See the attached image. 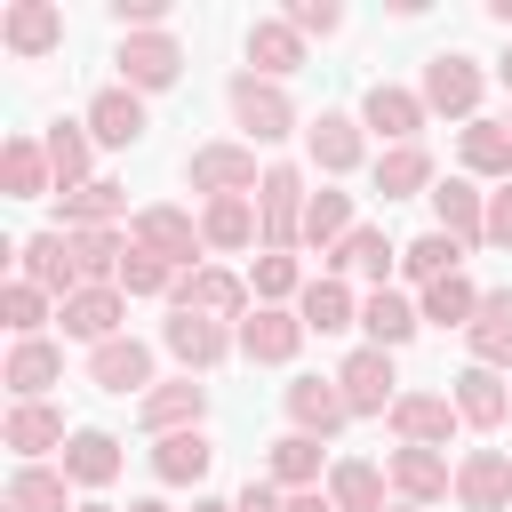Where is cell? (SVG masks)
Here are the masks:
<instances>
[{"label": "cell", "instance_id": "cell-3", "mask_svg": "<svg viewBox=\"0 0 512 512\" xmlns=\"http://www.w3.org/2000/svg\"><path fill=\"white\" fill-rule=\"evenodd\" d=\"M232 112H240V128H248L256 144H280V136L296 128L288 96H280L272 80H256V72H240V80H232Z\"/></svg>", "mask_w": 512, "mask_h": 512}, {"label": "cell", "instance_id": "cell-41", "mask_svg": "<svg viewBox=\"0 0 512 512\" xmlns=\"http://www.w3.org/2000/svg\"><path fill=\"white\" fill-rule=\"evenodd\" d=\"M296 24H248V64L256 72H296Z\"/></svg>", "mask_w": 512, "mask_h": 512}, {"label": "cell", "instance_id": "cell-13", "mask_svg": "<svg viewBox=\"0 0 512 512\" xmlns=\"http://www.w3.org/2000/svg\"><path fill=\"white\" fill-rule=\"evenodd\" d=\"M288 416H296V432H312V440H328L352 408H344V392L336 384H320V376H304V384H288Z\"/></svg>", "mask_w": 512, "mask_h": 512}, {"label": "cell", "instance_id": "cell-32", "mask_svg": "<svg viewBox=\"0 0 512 512\" xmlns=\"http://www.w3.org/2000/svg\"><path fill=\"white\" fill-rule=\"evenodd\" d=\"M208 456H216V448H208L200 432H168V440L152 448V472H160L168 488H184V480H200V472H208Z\"/></svg>", "mask_w": 512, "mask_h": 512}, {"label": "cell", "instance_id": "cell-48", "mask_svg": "<svg viewBox=\"0 0 512 512\" xmlns=\"http://www.w3.org/2000/svg\"><path fill=\"white\" fill-rule=\"evenodd\" d=\"M72 256H80V272H120L128 248H120L112 232H72Z\"/></svg>", "mask_w": 512, "mask_h": 512}, {"label": "cell", "instance_id": "cell-39", "mask_svg": "<svg viewBox=\"0 0 512 512\" xmlns=\"http://www.w3.org/2000/svg\"><path fill=\"white\" fill-rule=\"evenodd\" d=\"M464 168H480V176H512V128L472 120V128H464Z\"/></svg>", "mask_w": 512, "mask_h": 512}, {"label": "cell", "instance_id": "cell-44", "mask_svg": "<svg viewBox=\"0 0 512 512\" xmlns=\"http://www.w3.org/2000/svg\"><path fill=\"white\" fill-rule=\"evenodd\" d=\"M112 288H120V296H160V288H176V272H168L152 248H128L120 272H112Z\"/></svg>", "mask_w": 512, "mask_h": 512}, {"label": "cell", "instance_id": "cell-18", "mask_svg": "<svg viewBox=\"0 0 512 512\" xmlns=\"http://www.w3.org/2000/svg\"><path fill=\"white\" fill-rule=\"evenodd\" d=\"M464 336H472V352H480V368H496V360H512V288H488V296H480V320H472Z\"/></svg>", "mask_w": 512, "mask_h": 512}, {"label": "cell", "instance_id": "cell-57", "mask_svg": "<svg viewBox=\"0 0 512 512\" xmlns=\"http://www.w3.org/2000/svg\"><path fill=\"white\" fill-rule=\"evenodd\" d=\"M504 80H512V48H504Z\"/></svg>", "mask_w": 512, "mask_h": 512}, {"label": "cell", "instance_id": "cell-49", "mask_svg": "<svg viewBox=\"0 0 512 512\" xmlns=\"http://www.w3.org/2000/svg\"><path fill=\"white\" fill-rule=\"evenodd\" d=\"M248 280H256V296H272V304H280V296H288V288H296V256H280V248H264V256H256V272H248Z\"/></svg>", "mask_w": 512, "mask_h": 512}, {"label": "cell", "instance_id": "cell-22", "mask_svg": "<svg viewBox=\"0 0 512 512\" xmlns=\"http://www.w3.org/2000/svg\"><path fill=\"white\" fill-rule=\"evenodd\" d=\"M368 128L408 144V136L424 128V96H408V88H384V80H376V88H368Z\"/></svg>", "mask_w": 512, "mask_h": 512}, {"label": "cell", "instance_id": "cell-21", "mask_svg": "<svg viewBox=\"0 0 512 512\" xmlns=\"http://www.w3.org/2000/svg\"><path fill=\"white\" fill-rule=\"evenodd\" d=\"M168 352H176L184 368H216L232 344H224V328H216V320H200V312H176V320H168Z\"/></svg>", "mask_w": 512, "mask_h": 512}, {"label": "cell", "instance_id": "cell-17", "mask_svg": "<svg viewBox=\"0 0 512 512\" xmlns=\"http://www.w3.org/2000/svg\"><path fill=\"white\" fill-rule=\"evenodd\" d=\"M112 472H120V440H112V432H72V440H64V480L104 488Z\"/></svg>", "mask_w": 512, "mask_h": 512}, {"label": "cell", "instance_id": "cell-6", "mask_svg": "<svg viewBox=\"0 0 512 512\" xmlns=\"http://www.w3.org/2000/svg\"><path fill=\"white\" fill-rule=\"evenodd\" d=\"M424 104L472 120V104H480V72H472V56H432V72H424Z\"/></svg>", "mask_w": 512, "mask_h": 512}, {"label": "cell", "instance_id": "cell-11", "mask_svg": "<svg viewBox=\"0 0 512 512\" xmlns=\"http://www.w3.org/2000/svg\"><path fill=\"white\" fill-rule=\"evenodd\" d=\"M120 312H128L120 288H80V296L64 304V328L88 336V344H112V336H120Z\"/></svg>", "mask_w": 512, "mask_h": 512}, {"label": "cell", "instance_id": "cell-15", "mask_svg": "<svg viewBox=\"0 0 512 512\" xmlns=\"http://www.w3.org/2000/svg\"><path fill=\"white\" fill-rule=\"evenodd\" d=\"M456 496H464L472 512H496V504L512 496V456H496V448L464 456V472H456Z\"/></svg>", "mask_w": 512, "mask_h": 512}, {"label": "cell", "instance_id": "cell-27", "mask_svg": "<svg viewBox=\"0 0 512 512\" xmlns=\"http://www.w3.org/2000/svg\"><path fill=\"white\" fill-rule=\"evenodd\" d=\"M504 408H512V392L496 384V368H464L456 376V416L464 424H504Z\"/></svg>", "mask_w": 512, "mask_h": 512}, {"label": "cell", "instance_id": "cell-8", "mask_svg": "<svg viewBox=\"0 0 512 512\" xmlns=\"http://www.w3.org/2000/svg\"><path fill=\"white\" fill-rule=\"evenodd\" d=\"M0 40H8V56H48V48L64 40V16H56L48 0H16L8 24H0Z\"/></svg>", "mask_w": 512, "mask_h": 512}, {"label": "cell", "instance_id": "cell-30", "mask_svg": "<svg viewBox=\"0 0 512 512\" xmlns=\"http://www.w3.org/2000/svg\"><path fill=\"white\" fill-rule=\"evenodd\" d=\"M424 320H440V328H472V320H480V288H472L464 272L432 280V288H424Z\"/></svg>", "mask_w": 512, "mask_h": 512}, {"label": "cell", "instance_id": "cell-29", "mask_svg": "<svg viewBox=\"0 0 512 512\" xmlns=\"http://www.w3.org/2000/svg\"><path fill=\"white\" fill-rule=\"evenodd\" d=\"M120 208H128L120 184H80V192H64V224H72V232H104ZM64 224H56V232H64Z\"/></svg>", "mask_w": 512, "mask_h": 512}, {"label": "cell", "instance_id": "cell-52", "mask_svg": "<svg viewBox=\"0 0 512 512\" xmlns=\"http://www.w3.org/2000/svg\"><path fill=\"white\" fill-rule=\"evenodd\" d=\"M232 512H288V504H280V496H272V488H264V480H248V488H240V504H232Z\"/></svg>", "mask_w": 512, "mask_h": 512}, {"label": "cell", "instance_id": "cell-9", "mask_svg": "<svg viewBox=\"0 0 512 512\" xmlns=\"http://www.w3.org/2000/svg\"><path fill=\"white\" fill-rule=\"evenodd\" d=\"M176 40L168 32H144V40H120V72H128V88H168L176 80Z\"/></svg>", "mask_w": 512, "mask_h": 512}, {"label": "cell", "instance_id": "cell-45", "mask_svg": "<svg viewBox=\"0 0 512 512\" xmlns=\"http://www.w3.org/2000/svg\"><path fill=\"white\" fill-rule=\"evenodd\" d=\"M0 320H8V328L32 344V336H40V320H48V288H32V280H8V288H0Z\"/></svg>", "mask_w": 512, "mask_h": 512}, {"label": "cell", "instance_id": "cell-46", "mask_svg": "<svg viewBox=\"0 0 512 512\" xmlns=\"http://www.w3.org/2000/svg\"><path fill=\"white\" fill-rule=\"evenodd\" d=\"M248 232H256V200H216V208H208V224H200V240H208V248H240Z\"/></svg>", "mask_w": 512, "mask_h": 512}, {"label": "cell", "instance_id": "cell-23", "mask_svg": "<svg viewBox=\"0 0 512 512\" xmlns=\"http://www.w3.org/2000/svg\"><path fill=\"white\" fill-rule=\"evenodd\" d=\"M136 248H152L160 264H184V256H192V216H176V208H144V216H136Z\"/></svg>", "mask_w": 512, "mask_h": 512}, {"label": "cell", "instance_id": "cell-55", "mask_svg": "<svg viewBox=\"0 0 512 512\" xmlns=\"http://www.w3.org/2000/svg\"><path fill=\"white\" fill-rule=\"evenodd\" d=\"M128 512H168V504H152V496H144V504H128Z\"/></svg>", "mask_w": 512, "mask_h": 512}, {"label": "cell", "instance_id": "cell-56", "mask_svg": "<svg viewBox=\"0 0 512 512\" xmlns=\"http://www.w3.org/2000/svg\"><path fill=\"white\" fill-rule=\"evenodd\" d=\"M192 512H232V504H192Z\"/></svg>", "mask_w": 512, "mask_h": 512}, {"label": "cell", "instance_id": "cell-1", "mask_svg": "<svg viewBox=\"0 0 512 512\" xmlns=\"http://www.w3.org/2000/svg\"><path fill=\"white\" fill-rule=\"evenodd\" d=\"M16 256H24V272H16V280L48 288V296H64V304H72V296H80V280H88V272H80V256H72V232H32Z\"/></svg>", "mask_w": 512, "mask_h": 512}, {"label": "cell", "instance_id": "cell-50", "mask_svg": "<svg viewBox=\"0 0 512 512\" xmlns=\"http://www.w3.org/2000/svg\"><path fill=\"white\" fill-rule=\"evenodd\" d=\"M288 24H296V32H336V24H344V8H328V0H296V8H288Z\"/></svg>", "mask_w": 512, "mask_h": 512}, {"label": "cell", "instance_id": "cell-14", "mask_svg": "<svg viewBox=\"0 0 512 512\" xmlns=\"http://www.w3.org/2000/svg\"><path fill=\"white\" fill-rule=\"evenodd\" d=\"M392 424H400L408 448H432V440L456 432V408H448L440 392H408V400H392Z\"/></svg>", "mask_w": 512, "mask_h": 512}, {"label": "cell", "instance_id": "cell-20", "mask_svg": "<svg viewBox=\"0 0 512 512\" xmlns=\"http://www.w3.org/2000/svg\"><path fill=\"white\" fill-rule=\"evenodd\" d=\"M304 344V320L296 312H256V320H240V352L248 360H288Z\"/></svg>", "mask_w": 512, "mask_h": 512}, {"label": "cell", "instance_id": "cell-53", "mask_svg": "<svg viewBox=\"0 0 512 512\" xmlns=\"http://www.w3.org/2000/svg\"><path fill=\"white\" fill-rule=\"evenodd\" d=\"M160 16H168L160 0H120V24H160Z\"/></svg>", "mask_w": 512, "mask_h": 512}, {"label": "cell", "instance_id": "cell-43", "mask_svg": "<svg viewBox=\"0 0 512 512\" xmlns=\"http://www.w3.org/2000/svg\"><path fill=\"white\" fill-rule=\"evenodd\" d=\"M8 512H64V472L24 464V472L8 480Z\"/></svg>", "mask_w": 512, "mask_h": 512}, {"label": "cell", "instance_id": "cell-33", "mask_svg": "<svg viewBox=\"0 0 512 512\" xmlns=\"http://www.w3.org/2000/svg\"><path fill=\"white\" fill-rule=\"evenodd\" d=\"M304 144H312V160H320V168H336V176H344V168H352V160H360V128H352V120H344V112H320V120H312V136H304Z\"/></svg>", "mask_w": 512, "mask_h": 512}, {"label": "cell", "instance_id": "cell-37", "mask_svg": "<svg viewBox=\"0 0 512 512\" xmlns=\"http://www.w3.org/2000/svg\"><path fill=\"white\" fill-rule=\"evenodd\" d=\"M272 480H288L296 496L320 480V440L312 432H288V440H272Z\"/></svg>", "mask_w": 512, "mask_h": 512}, {"label": "cell", "instance_id": "cell-4", "mask_svg": "<svg viewBox=\"0 0 512 512\" xmlns=\"http://www.w3.org/2000/svg\"><path fill=\"white\" fill-rule=\"evenodd\" d=\"M192 184L216 192V200H248L264 176H256V152H240V144H200V152H192Z\"/></svg>", "mask_w": 512, "mask_h": 512}, {"label": "cell", "instance_id": "cell-12", "mask_svg": "<svg viewBox=\"0 0 512 512\" xmlns=\"http://www.w3.org/2000/svg\"><path fill=\"white\" fill-rule=\"evenodd\" d=\"M200 408H208V392L184 376V384H160V392H144V408H136V416H144V432H160V440H168V432L200 424Z\"/></svg>", "mask_w": 512, "mask_h": 512}, {"label": "cell", "instance_id": "cell-25", "mask_svg": "<svg viewBox=\"0 0 512 512\" xmlns=\"http://www.w3.org/2000/svg\"><path fill=\"white\" fill-rule=\"evenodd\" d=\"M416 320H424V312H416L408 296H392V288H376V296L360 304V328H368L384 352H392V344H408V336H416Z\"/></svg>", "mask_w": 512, "mask_h": 512}, {"label": "cell", "instance_id": "cell-36", "mask_svg": "<svg viewBox=\"0 0 512 512\" xmlns=\"http://www.w3.org/2000/svg\"><path fill=\"white\" fill-rule=\"evenodd\" d=\"M456 256H464V240H448V232H424V240H408V248H400L408 280H424V288H432V280H448V272H456Z\"/></svg>", "mask_w": 512, "mask_h": 512}, {"label": "cell", "instance_id": "cell-47", "mask_svg": "<svg viewBox=\"0 0 512 512\" xmlns=\"http://www.w3.org/2000/svg\"><path fill=\"white\" fill-rule=\"evenodd\" d=\"M392 256H400V248H392L384 232H352V240L336 248V264H344V272H368V280H384V264H392Z\"/></svg>", "mask_w": 512, "mask_h": 512}, {"label": "cell", "instance_id": "cell-54", "mask_svg": "<svg viewBox=\"0 0 512 512\" xmlns=\"http://www.w3.org/2000/svg\"><path fill=\"white\" fill-rule=\"evenodd\" d=\"M288 512H336V504H328L320 488H304V496H288Z\"/></svg>", "mask_w": 512, "mask_h": 512}, {"label": "cell", "instance_id": "cell-16", "mask_svg": "<svg viewBox=\"0 0 512 512\" xmlns=\"http://www.w3.org/2000/svg\"><path fill=\"white\" fill-rule=\"evenodd\" d=\"M88 136H96V144H136V136H144V104H136V88H104V96L88 104Z\"/></svg>", "mask_w": 512, "mask_h": 512}, {"label": "cell", "instance_id": "cell-28", "mask_svg": "<svg viewBox=\"0 0 512 512\" xmlns=\"http://www.w3.org/2000/svg\"><path fill=\"white\" fill-rule=\"evenodd\" d=\"M424 184H432V152H424V144H400V152L376 160V192H384V200H408V192H424Z\"/></svg>", "mask_w": 512, "mask_h": 512}, {"label": "cell", "instance_id": "cell-35", "mask_svg": "<svg viewBox=\"0 0 512 512\" xmlns=\"http://www.w3.org/2000/svg\"><path fill=\"white\" fill-rule=\"evenodd\" d=\"M304 240L312 248H344L352 240V200L344 192H312L304 200Z\"/></svg>", "mask_w": 512, "mask_h": 512}, {"label": "cell", "instance_id": "cell-42", "mask_svg": "<svg viewBox=\"0 0 512 512\" xmlns=\"http://www.w3.org/2000/svg\"><path fill=\"white\" fill-rule=\"evenodd\" d=\"M80 168H88V136L72 120H56L48 128V176H56V192H80Z\"/></svg>", "mask_w": 512, "mask_h": 512}, {"label": "cell", "instance_id": "cell-2", "mask_svg": "<svg viewBox=\"0 0 512 512\" xmlns=\"http://www.w3.org/2000/svg\"><path fill=\"white\" fill-rule=\"evenodd\" d=\"M336 392H344V408L352 416H384L400 392H392V352L384 344H368V352H352L344 368H336Z\"/></svg>", "mask_w": 512, "mask_h": 512}, {"label": "cell", "instance_id": "cell-19", "mask_svg": "<svg viewBox=\"0 0 512 512\" xmlns=\"http://www.w3.org/2000/svg\"><path fill=\"white\" fill-rule=\"evenodd\" d=\"M432 208H440V232H448V240H488V208H480V192H472L464 176H448V184L432 192Z\"/></svg>", "mask_w": 512, "mask_h": 512}, {"label": "cell", "instance_id": "cell-51", "mask_svg": "<svg viewBox=\"0 0 512 512\" xmlns=\"http://www.w3.org/2000/svg\"><path fill=\"white\" fill-rule=\"evenodd\" d=\"M488 240H496V248H512V184L488 200Z\"/></svg>", "mask_w": 512, "mask_h": 512}, {"label": "cell", "instance_id": "cell-7", "mask_svg": "<svg viewBox=\"0 0 512 512\" xmlns=\"http://www.w3.org/2000/svg\"><path fill=\"white\" fill-rule=\"evenodd\" d=\"M88 376H96L104 392H144V384H152V352H144L136 336H112V344L88 352Z\"/></svg>", "mask_w": 512, "mask_h": 512}, {"label": "cell", "instance_id": "cell-34", "mask_svg": "<svg viewBox=\"0 0 512 512\" xmlns=\"http://www.w3.org/2000/svg\"><path fill=\"white\" fill-rule=\"evenodd\" d=\"M0 176H8V200H40V192H48V152H40V144H24V136H8Z\"/></svg>", "mask_w": 512, "mask_h": 512}, {"label": "cell", "instance_id": "cell-10", "mask_svg": "<svg viewBox=\"0 0 512 512\" xmlns=\"http://www.w3.org/2000/svg\"><path fill=\"white\" fill-rule=\"evenodd\" d=\"M240 304H248V288H240L232 272H184V280H176V312L224 320V312H240Z\"/></svg>", "mask_w": 512, "mask_h": 512}, {"label": "cell", "instance_id": "cell-38", "mask_svg": "<svg viewBox=\"0 0 512 512\" xmlns=\"http://www.w3.org/2000/svg\"><path fill=\"white\" fill-rule=\"evenodd\" d=\"M392 480L416 496V504H432V496H448V464L432 456V448H400L392 456Z\"/></svg>", "mask_w": 512, "mask_h": 512}, {"label": "cell", "instance_id": "cell-58", "mask_svg": "<svg viewBox=\"0 0 512 512\" xmlns=\"http://www.w3.org/2000/svg\"><path fill=\"white\" fill-rule=\"evenodd\" d=\"M408 512H416V504H408Z\"/></svg>", "mask_w": 512, "mask_h": 512}, {"label": "cell", "instance_id": "cell-31", "mask_svg": "<svg viewBox=\"0 0 512 512\" xmlns=\"http://www.w3.org/2000/svg\"><path fill=\"white\" fill-rule=\"evenodd\" d=\"M8 448H16V456L64 448V416H56V408H40V400H16V416H8Z\"/></svg>", "mask_w": 512, "mask_h": 512}, {"label": "cell", "instance_id": "cell-24", "mask_svg": "<svg viewBox=\"0 0 512 512\" xmlns=\"http://www.w3.org/2000/svg\"><path fill=\"white\" fill-rule=\"evenodd\" d=\"M296 320H304V336H336V328H352V288H344V280H312L304 304H296Z\"/></svg>", "mask_w": 512, "mask_h": 512}, {"label": "cell", "instance_id": "cell-40", "mask_svg": "<svg viewBox=\"0 0 512 512\" xmlns=\"http://www.w3.org/2000/svg\"><path fill=\"white\" fill-rule=\"evenodd\" d=\"M328 504H336V512H376V504H384L376 464H336V472H328Z\"/></svg>", "mask_w": 512, "mask_h": 512}, {"label": "cell", "instance_id": "cell-5", "mask_svg": "<svg viewBox=\"0 0 512 512\" xmlns=\"http://www.w3.org/2000/svg\"><path fill=\"white\" fill-rule=\"evenodd\" d=\"M296 168H264V184H256V216H264V240L272 248H288V240H304V208H296Z\"/></svg>", "mask_w": 512, "mask_h": 512}, {"label": "cell", "instance_id": "cell-26", "mask_svg": "<svg viewBox=\"0 0 512 512\" xmlns=\"http://www.w3.org/2000/svg\"><path fill=\"white\" fill-rule=\"evenodd\" d=\"M56 376H64V352H56V344H40V336H32V344H16V352H8V392H16V400L48 392Z\"/></svg>", "mask_w": 512, "mask_h": 512}]
</instances>
